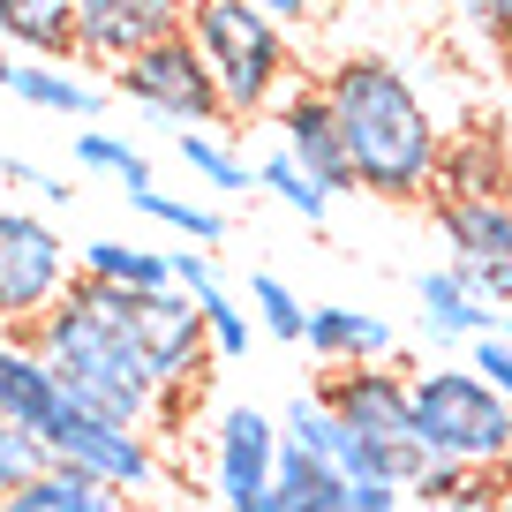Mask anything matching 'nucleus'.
Segmentation results:
<instances>
[{
	"label": "nucleus",
	"mask_w": 512,
	"mask_h": 512,
	"mask_svg": "<svg viewBox=\"0 0 512 512\" xmlns=\"http://www.w3.org/2000/svg\"><path fill=\"white\" fill-rule=\"evenodd\" d=\"M497 512H512V490H505V505H497Z\"/></svg>",
	"instance_id": "38"
},
{
	"label": "nucleus",
	"mask_w": 512,
	"mask_h": 512,
	"mask_svg": "<svg viewBox=\"0 0 512 512\" xmlns=\"http://www.w3.org/2000/svg\"><path fill=\"white\" fill-rule=\"evenodd\" d=\"M505 339H512V317H505Z\"/></svg>",
	"instance_id": "40"
},
{
	"label": "nucleus",
	"mask_w": 512,
	"mask_h": 512,
	"mask_svg": "<svg viewBox=\"0 0 512 512\" xmlns=\"http://www.w3.org/2000/svg\"><path fill=\"white\" fill-rule=\"evenodd\" d=\"M324 106L339 121L354 189L384 196V204H422L437 196V159H445V128L422 106V91L407 83L400 61L384 53H347L317 76Z\"/></svg>",
	"instance_id": "2"
},
{
	"label": "nucleus",
	"mask_w": 512,
	"mask_h": 512,
	"mask_svg": "<svg viewBox=\"0 0 512 512\" xmlns=\"http://www.w3.org/2000/svg\"><path fill=\"white\" fill-rule=\"evenodd\" d=\"M128 204L144 211V219H159V226H174L181 241H196V249H211V241H226V219L211 204H189V196H166V189H136Z\"/></svg>",
	"instance_id": "27"
},
{
	"label": "nucleus",
	"mask_w": 512,
	"mask_h": 512,
	"mask_svg": "<svg viewBox=\"0 0 512 512\" xmlns=\"http://www.w3.org/2000/svg\"><path fill=\"white\" fill-rule=\"evenodd\" d=\"M68 287V241L38 211H0V324H38Z\"/></svg>",
	"instance_id": "7"
},
{
	"label": "nucleus",
	"mask_w": 512,
	"mask_h": 512,
	"mask_svg": "<svg viewBox=\"0 0 512 512\" xmlns=\"http://www.w3.org/2000/svg\"><path fill=\"white\" fill-rule=\"evenodd\" d=\"M302 347L317 354L324 369H369V362H384V354H392V324L369 317V309H332V302H317V309H309Z\"/></svg>",
	"instance_id": "17"
},
{
	"label": "nucleus",
	"mask_w": 512,
	"mask_h": 512,
	"mask_svg": "<svg viewBox=\"0 0 512 512\" xmlns=\"http://www.w3.org/2000/svg\"><path fill=\"white\" fill-rule=\"evenodd\" d=\"M0 38L31 61H76V0H0Z\"/></svg>",
	"instance_id": "19"
},
{
	"label": "nucleus",
	"mask_w": 512,
	"mask_h": 512,
	"mask_svg": "<svg viewBox=\"0 0 512 512\" xmlns=\"http://www.w3.org/2000/svg\"><path fill=\"white\" fill-rule=\"evenodd\" d=\"M497 475H505V490H512V460H505V467H497Z\"/></svg>",
	"instance_id": "37"
},
{
	"label": "nucleus",
	"mask_w": 512,
	"mask_h": 512,
	"mask_svg": "<svg viewBox=\"0 0 512 512\" xmlns=\"http://www.w3.org/2000/svg\"><path fill=\"white\" fill-rule=\"evenodd\" d=\"M249 309H256V324L272 339H287V347H302V332H309V302L287 287L279 272H249Z\"/></svg>",
	"instance_id": "26"
},
{
	"label": "nucleus",
	"mask_w": 512,
	"mask_h": 512,
	"mask_svg": "<svg viewBox=\"0 0 512 512\" xmlns=\"http://www.w3.org/2000/svg\"><path fill=\"white\" fill-rule=\"evenodd\" d=\"M234 128H174V151H181V166H189L204 189H226V196H241V189H256V166L241 159L234 144H226Z\"/></svg>",
	"instance_id": "22"
},
{
	"label": "nucleus",
	"mask_w": 512,
	"mask_h": 512,
	"mask_svg": "<svg viewBox=\"0 0 512 512\" xmlns=\"http://www.w3.org/2000/svg\"><path fill=\"white\" fill-rule=\"evenodd\" d=\"M46 460H53V467H76V475H91V482H106L113 497H136V490H151V482H159V452H151L144 430L98 422V415H83V407H68V415L53 422Z\"/></svg>",
	"instance_id": "10"
},
{
	"label": "nucleus",
	"mask_w": 512,
	"mask_h": 512,
	"mask_svg": "<svg viewBox=\"0 0 512 512\" xmlns=\"http://www.w3.org/2000/svg\"><path fill=\"white\" fill-rule=\"evenodd\" d=\"M392 8H415V0H392Z\"/></svg>",
	"instance_id": "39"
},
{
	"label": "nucleus",
	"mask_w": 512,
	"mask_h": 512,
	"mask_svg": "<svg viewBox=\"0 0 512 512\" xmlns=\"http://www.w3.org/2000/svg\"><path fill=\"white\" fill-rule=\"evenodd\" d=\"M415 430H422V452L452 460V467L497 475L512 460V400L490 392L475 369H422L415 377Z\"/></svg>",
	"instance_id": "5"
},
{
	"label": "nucleus",
	"mask_w": 512,
	"mask_h": 512,
	"mask_svg": "<svg viewBox=\"0 0 512 512\" xmlns=\"http://www.w3.org/2000/svg\"><path fill=\"white\" fill-rule=\"evenodd\" d=\"M467 369H475L490 392H505V400H512V339L505 332H482L475 347H467Z\"/></svg>",
	"instance_id": "30"
},
{
	"label": "nucleus",
	"mask_w": 512,
	"mask_h": 512,
	"mask_svg": "<svg viewBox=\"0 0 512 512\" xmlns=\"http://www.w3.org/2000/svg\"><path fill=\"white\" fill-rule=\"evenodd\" d=\"M279 437L272 415H256V407H226L211 422V490H219L226 512H287V497L272 490L279 482Z\"/></svg>",
	"instance_id": "8"
},
{
	"label": "nucleus",
	"mask_w": 512,
	"mask_h": 512,
	"mask_svg": "<svg viewBox=\"0 0 512 512\" xmlns=\"http://www.w3.org/2000/svg\"><path fill=\"white\" fill-rule=\"evenodd\" d=\"M189 31V0H76V61L128 68L136 53Z\"/></svg>",
	"instance_id": "11"
},
{
	"label": "nucleus",
	"mask_w": 512,
	"mask_h": 512,
	"mask_svg": "<svg viewBox=\"0 0 512 512\" xmlns=\"http://www.w3.org/2000/svg\"><path fill=\"white\" fill-rule=\"evenodd\" d=\"M121 512H166V505H121Z\"/></svg>",
	"instance_id": "36"
},
{
	"label": "nucleus",
	"mask_w": 512,
	"mask_h": 512,
	"mask_svg": "<svg viewBox=\"0 0 512 512\" xmlns=\"http://www.w3.org/2000/svg\"><path fill=\"white\" fill-rule=\"evenodd\" d=\"M452 16L475 46H497V0H452Z\"/></svg>",
	"instance_id": "32"
},
{
	"label": "nucleus",
	"mask_w": 512,
	"mask_h": 512,
	"mask_svg": "<svg viewBox=\"0 0 512 512\" xmlns=\"http://www.w3.org/2000/svg\"><path fill=\"white\" fill-rule=\"evenodd\" d=\"M46 445H38V437L31 430H16V422H0V497H8V490H23V482H31V475H46Z\"/></svg>",
	"instance_id": "29"
},
{
	"label": "nucleus",
	"mask_w": 512,
	"mask_h": 512,
	"mask_svg": "<svg viewBox=\"0 0 512 512\" xmlns=\"http://www.w3.org/2000/svg\"><path fill=\"white\" fill-rule=\"evenodd\" d=\"M128 302H136V294L106 287V279H76V287L31 324V347L46 354V369L61 377L68 407L151 437V422H159V407H166V384H159V369H151L144 339H136Z\"/></svg>",
	"instance_id": "1"
},
{
	"label": "nucleus",
	"mask_w": 512,
	"mask_h": 512,
	"mask_svg": "<svg viewBox=\"0 0 512 512\" xmlns=\"http://www.w3.org/2000/svg\"><path fill=\"white\" fill-rule=\"evenodd\" d=\"M317 400L332 407V422L354 437V445L377 452L384 482H400V490H415L422 475H430V452H422V430H415V377H400V369H332V377L317 384Z\"/></svg>",
	"instance_id": "4"
},
{
	"label": "nucleus",
	"mask_w": 512,
	"mask_h": 512,
	"mask_svg": "<svg viewBox=\"0 0 512 512\" xmlns=\"http://www.w3.org/2000/svg\"><path fill=\"white\" fill-rule=\"evenodd\" d=\"M437 234L467 294L512 309V196H437Z\"/></svg>",
	"instance_id": "9"
},
{
	"label": "nucleus",
	"mask_w": 512,
	"mask_h": 512,
	"mask_svg": "<svg viewBox=\"0 0 512 512\" xmlns=\"http://www.w3.org/2000/svg\"><path fill=\"white\" fill-rule=\"evenodd\" d=\"M279 151H287L302 174H317L332 196L354 189V166H347V144H339V121H332V106H324L317 83L287 91V106H279Z\"/></svg>",
	"instance_id": "13"
},
{
	"label": "nucleus",
	"mask_w": 512,
	"mask_h": 512,
	"mask_svg": "<svg viewBox=\"0 0 512 512\" xmlns=\"http://www.w3.org/2000/svg\"><path fill=\"white\" fill-rule=\"evenodd\" d=\"M0 174L16 181V189H38V196H46V204H68V196H76V189H68V181H53V174H38V166H31V159H8V151H0Z\"/></svg>",
	"instance_id": "31"
},
{
	"label": "nucleus",
	"mask_w": 512,
	"mask_h": 512,
	"mask_svg": "<svg viewBox=\"0 0 512 512\" xmlns=\"http://www.w3.org/2000/svg\"><path fill=\"white\" fill-rule=\"evenodd\" d=\"M249 8H264L272 23H309L317 16V0H249Z\"/></svg>",
	"instance_id": "34"
},
{
	"label": "nucleus",
	"mask_w": 512,
	"mask_h": 512,
	"mask_svg": "<svg viewBox=\"0 0 512 512\" xmlns=\"http://www.w3.org/2000/svg\"><path fill=\"white\" fill-rule=\"evenodd\" d=\"M0 512H8V497H0Z\"/></svg>",
	"instance_id": "41"
},
{
	"label": "nucleus",
	"mask_w": 512,
	"mask_h": 512,
	"mask_svg": "<svg viewBox=\"0 0 512 512\" xmlns=\"http://www.w3.org/2000/svg\"><path fill=\"white\" fill-rule=\"evenodd\" d=\"M497 53H512V0H497Z\"/></svg>",
	"instance_id": "35"
},
{
	"label": "nucleus",
	"mask_w": 512,
	"mask_h": 512,
	"mask_svg": "<svg viewBox=\"0 0 512 512\" xmlns=\"http://www.w3.org/2000/svg\"><path fill=\"white\" fill-rule=\"evenodd\" d=\"M61 415H68V392L46 369V354L31 339H0V422H16V430H31L46 445Z\"/></svg>",
	"instance_id": "14"
},
{
	"label": "nucleus",
	"mask_w": 512,
	"mask_h": 512,
	"mask_svg": "<svg viewBox=\"0 0 512 512\" xmlns=\"http://www.w3.org/2000/svg\"><path fill=\"white\" fill-rule=\"evenodd\" d=\"M128 317H136V339H144V354H151V369H159L166 392H189V384L204 377L211 332H204V309H196V294H181V287L136 294V302H128Z\"/></svg>",
	"instance_id": "12"
},
{
	"label": "nucleus",
	"mask_w": 512,
	"mask_h": 512,
	"mask_svg": "<svg viewBox=\"0 0 512 512\" xmlns=\"http://www.w3.org/2000/svg\"><path fill=\"white\" fill-rule=\"evenodd\" d=\"M76 279H106V287H121V294H159V287H174V256L144 249V241L98 234V241L76 249Z\"/></svg>",
	"instance_id": "18"
},
{
	"label": "nucleus",
	"mask_w": 512,
	"mask_h": 512,
	"mask_svg": "<svg viewBox=\"0 0 512 512\" xmlns=\"http://www.w3.org/2000/svg\"><path fill=\"white\" fill-rule=\"evenodd\" d=\"M196 309H204V332H211V362H241L249 354V317L234 309V294L211 287V294H196Z\"/></svg>",
	"instance_id": "28"
},
{
	"label": "nucleus",
	"mask_w": 512,
	"mask_h": 512,
	"mask_svg": "<svg viewBox=\"0 0 512 512\" xmlns=\"http://www.w3.org/2000/svg\"><path fill=\"white\" fill-rule=\"evenodd\" d=\"M256 189H272L279 204H287L294 219H309V226H324V211H332V189H324L317 174H302L287 151H264V159H256Z\"/></svg>",
	"instance_id": "24"
},
{
	"label": "nucleus",
	"mask_w": 512,
	"mask_h": 512,
	"mask_svg": "<svg viewBox=\"0 0 512 512\" xmlns=\"http://www.w3.org/2000/svg\"><path fill=\"white\" fill-rule=\"evenodd\" d=\"M76 166H83V174H113L128 196L151 189V159L128 144V136H106V128H83V136H76Z\"/></svg>",
	"instance_id": "25"
},
{
	"label": "nucleus",
	"mask_w": 512,
	"mask_h": 512,
	"mask_svg": "<svg viewBox=\"0 0 512 512\" xmlns=\"http://www.w3.org/2000/svg\"><path fill=\"white\" fill-rule=\"evenodd\" d=\"M113 91H121L128 106L174 121V128H234V113H226V98H219V76L204 68V53H196L189 31L151 46V53H136L128 68H113Z\"/></svg>",
	"instance_id": "6"
},
{
	"label": "nucleus",
	"mask_w": 512,
	"mask_h": 512,
	"mask_svg": "<svg viewBox=\"0 0 512 512\" xmlns=\"http://www.w3.org/2000/svg\"><path fill=\"white\" fill-rule=\"evenodd\" d=\"M437 196H512L505 181V144L497 136H460V144H445V159H437ZM430 196V204H437Z\"/></svg>",
	"instance_id": "20"
},
{
	"label": "nucleus",
	"mask_w": 512,
	"mask_h": 512,
	"mask_svg": "<svg viewBox=\"0 0 512 512\" xmlns=\"http://www.w3.org/2000/svg\"><path fill=\"white\" fill-rule=\"evenodd\" d=\"M0 91H16L23 106H38V113H68V121H91V113L106 106V91H98L91 76H76V68H61V61L8 53V46H0Z\"/></svg>",
	"instance_id": "16"
},
{
	"label": "nucleus",
	"mask_w": 512,
	"mask_h": 512,
	"mask_svg": "<svg viewBox=\"0 0 512 512\" xmlns=\"http://www.w3.org/2000/svg\"><path fill=\"white\" fill-rule=\"evenodd\" d=\"M189 38L204 53V68L219 76V98L234 121L287 106V76H294L287 23H272L249 0H189Z\"/></svg>",
	"instance_id": "3"
},
{
	"label": "nucleus",
	"mask_w": 512,
	"mask_h": 512,
	"mask_svg": "<svg viewBox=\"0 0 512 512\" xmlns=\"http://www.w3.org/2000/svg\"><path fill=\"white\" fill-rule=\"evenodd\" d=\"M415 497L400 490V482H354V512H407Z\"/></svg>",
	"instance_id": "33"
},
{
	"label": "nucleus",
	"mask_w": 512,
	"mask_h": 512,
	"mask_svg": "<svg viewBox=\"0 0 512 512\" xmlns=\"http://www.w3.org/2000/svg\"><path fill=\"white\" fill-rule=\"evenodd\" d=\"M8 512H121V497L106 482L76 475V467H46L23 490H8Z\"/></svg>",
	"instance_id": "21"
},
{
	"label": "nucleus",
	"mask_w": 512,
	"mask_h": 512,
	"mask_svg": "<svg viewBox=\"0 0 512 512\" xmlns=\"http://www.w3.org/2000/svg\"><path fill=\"white\" fill-rule=\"evenodd\" d=\"M279 497H287V512H354V482L339 475V467L309 460V452H279Z\"/></svg>",
	"instance_id": "23"
},
{
	"label": "nucleus",
	"mask_w": 512,
	"mask_h": 512,
	"mask_svg": "<svg viewBox=\"0 0 512 512\" xmlns=\"http://www.w3.org/2000/svg\"><path fill=\"white\" fill-rule=\"evenodd\" d=\"M415 302H422V339H430V347H475L482 332H505V309L467 294V279L452 272V264L415 272Z\"/></svg>",
	"instance_id": "15"
}]
</instances>
